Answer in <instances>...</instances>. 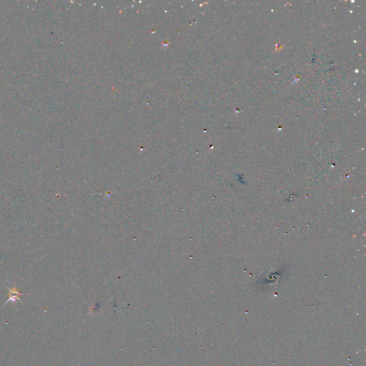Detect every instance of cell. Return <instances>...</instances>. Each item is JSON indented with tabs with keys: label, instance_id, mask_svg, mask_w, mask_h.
Wrapping results in <instances>:
<instances>
[{
	"label": "cell",
	"instance_id": "1",
	"mask_svg": "<svg viewBox=\"0 0 366 366\" xmlns=\"http://www.w3.org/2000/svg\"><path fill=\"white\" fill-rule=\"evenodd\" d=\"M7 289L9 290V299H8V301L6 302V303L4 304L3 306H5L7 304H8V303H9V302H12V303H15L16 301H20V298L19 297L22 295H26V294L24 293H21L18 290L17 288L16 287V285H14V287H12V288H9V287H7Z\"/></svg>",
	"mask_w": 366,
	"mask_h": 366
}]
</instances>
